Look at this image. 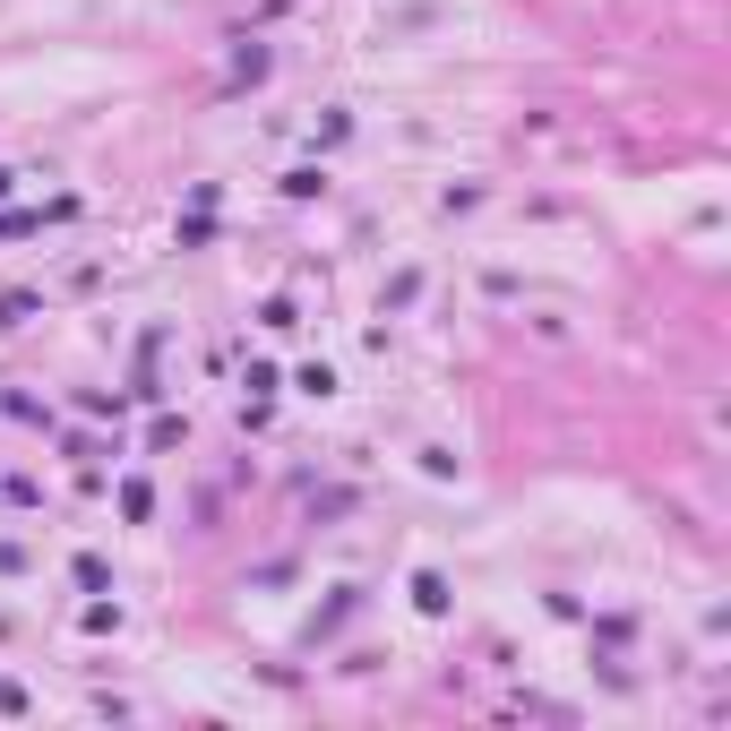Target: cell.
I'll use <instances>...</instances> for the list:
<instances>
[{"label":"cell","mask_w":731,"mask_h":731,"mask_svg":"<svg viewBox=\"0 0 731 731\" xmlns=\"http://www.w3.org/2000/svg\"><path fill=\"white\" fill-rule=\"evenodd\" d=\"M319 190H327L319 164H293V172H284V198H319Z\"/></svg>","instance_id":"1"},{"label":"cell","mask_w":731,"mask_h":731,"mask_svg":"<svg viewBox=\"0 0 731 731\" xmlns=\"http://www.w3.org/2000/svg\"><path fill=\"white\" fill-rule=\"evenodd\" d=\"M413 602H422V611H448V577H430V568H422V577H413Z\"/></svg>","instance_id":"2"},{"label":"cell","mask_w":731,"mask_h":731,"mask_svg":"<svg viewBox=\"0 0 731 731\" xmlns=\"http://www.w3.org/2000/svg\"><path fill=\"white\" fill-rule=\"evenodd\" d=\"M0 198H9V172H0Z\"/></svg>","instance_id":"3"}]
</instances>
